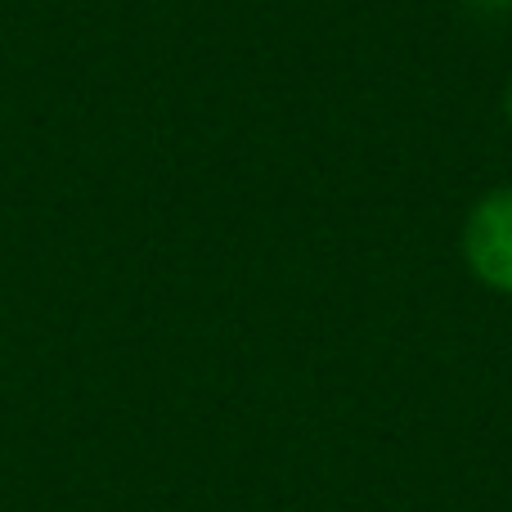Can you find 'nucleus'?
<instances>
[{
  "instance_id": "obj_1",
  "label": "nucleus",
  "mask_w": 512,
  "mask_h": 512,
  "mask_svg": "<svg viewBox=\"0 0 512 512\" xmlns=\"http://www.w3.org/2000/svg\"><path fill=\"white\" fill-rule=\"evenodd\" d=\"M463 252L468 265L486 288L512 292V185L486 194L468 216L463 230Z\"/></svg>"
},
{
  "instance_id": "obj_2",
  "label": "nucleus",
  "mask_w": 512,
  "mask_h": 512,
  "mask_svg": "<svg viewBox=\"0 0 512 512\" xmlns=\"http://www.w3.org/2000/svg\"><path fill=\"white\" fill-rule=\"evenodd\" d=\"M481 5H495L499 9V5H508V0H481Z\"/></svg>"
},
{
  "instance_id": "obj_3",
  "label": "nucleus",
  "mask_w": 512,
  "mask_h": 512,
  "mask_svg": "<svg viewBox=\"0 0 512 512\" xmlns=\"http://www.w3.org/2000/svg\"><path fill=\"white\" fill-rule=\"evenodd\" d=\"M508 122H512V86H508Z\"/></svg>"
}]
</instances>
